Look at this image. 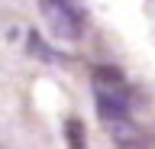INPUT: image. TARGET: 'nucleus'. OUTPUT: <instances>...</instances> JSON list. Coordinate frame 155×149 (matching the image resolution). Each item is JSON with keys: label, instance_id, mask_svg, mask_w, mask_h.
<instances>
[{"label": "nucleus", "instance_id": "nucleus-2", "mask_svg": "<svg viewBox=\"0 0 155 149\" xmlns=\"http://www.w3.org/2000/svg\"><path fill=\"white\" fill-rule=\"evenodd\" d=\"M104 127H107L110 139H113L120 149H136V146H142V143H145V133H142V127L133 120V113L110 117V120H104Z\"/></svg>", "mask_w": 155, "mask_h": 149}, {"label": "nucleus", "instance_id": "nucleus-3", "mask_svg": "<svg viewBox=\"0 0 155 149\" xmlns=\"http://www.w3.org/2000/svg\"><path fill=\"white\" fill-rule=\"evenodd\" d=\"M68 139H71V146H74V149H84V146H81V123H78V120L68 123Z\"/></svg>", "mask_w": 155, "mask_h": 149}, {"label": "nucleus", "instance_id": "nucleus-1", "mask_svg": "<svg viewBox=\"0 0 155 149\" xmlns=\"http://www.w3.org/2000/svg\"><path fill=\"white\" fill-rule=\"evenodd\" d=\"M42 16H45L48 29L55 32L58 39H81L87 23V13L81 7V0H39Z\"/></svg>", "mask_w": 155, "mask_h": 149}]
</instances>
